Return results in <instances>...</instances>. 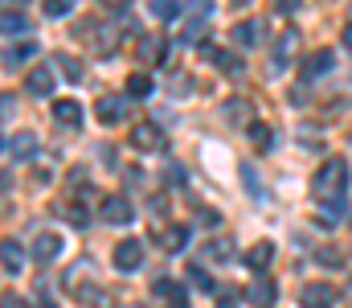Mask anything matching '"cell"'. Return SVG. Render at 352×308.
I'll return each mask as SVG.
<instances>
[{
    "label": "cell",
    "mask_w": 352,
    "mask_h": 308,
    "mask_svg": "<svg viewBox=\"0 0 352 308\" xmlns=\"http://www.w3.org/2000/svg\"><path fill=\"white\" fill-rule=\"evenodd\" d=\"M311 189H316V198L320 202H332V198H344L349 194V165L344 161H324L320 169H316V177H311Z\"/></svg>",
    "instance_id": "cell-1"
},
{
    "label": "cell",
    "mask_w": 352,
    "mask_h": 308,
    "mask_svg": "<svg viewBox=\"0 0 352 308\" xmlns=\"http://www.w3.org/2000/svg\"><path fill=\"white\" fill-rule=\"evenodd\" d=\"M115 267L119 271H140V263H144V243L140 238H123V243H115Z\"/></svg>",
    "instance_id": "cell-2"
},
{
    "label": "cell",
    "mask_w": 352,
    "mask_h": 308,
    "mask_svg": "<svg viewBox=\"0 0 352 308\" xmlns=\"http://www.w3.org/2000/svg\"><path fill=\"white\" fill-rule=\"evenodd\" d=\"M213 17V4H192L188 12H184V21H180V41L188 45V41H197V33L205 29V21Z\"/></svg>",
    "instance_id": "cell-3"
},
{
    "label": "cell",
    "mask_w": 352,
    "mask_h": 308,
    "mask_svg": "<svg viewBox=\"0 0 352 308\" xmlns=\"http://www.w3.org/2000/svg\"><path fill=\"white\" fill-rule=\"evenodd\" d=\"M98 218H102V222H111V226H127V222L135 218V209H131V202H127V198H102V205H98Z\"/></svg>",
    "instance_id": "cell-4"
},
{
    "label": "cell",
    "mask_w": 352,
    "mask_h": 308,
    "mask_svg": "<svg viewBox=\"0 0 352 308\" xmlns=\"http://www.w3.org/2000/svg\"><path fill=\"white\" fill-rule=\"evenodd\" d=\"M131 144H135L140 152H164V148H168V140H164L160 127H152V123H140V127L131 132Z\"/></svg>",
    "instance_id": "cell-5"
},
{
    "label": "cell",
    "mask_w": 352,
    "mask_h": 308,
    "mask_svg": "<svg viewBox=\"0 0 352 308\" xmlns=\"http://www.w3.org/2000/svg\"><path fill=\"white\" fill-rule=\"evenodd\" d=\"M4 152H8L12 161H33V156H37V136H33V132H16V136L4 140Z\"/></svg>",
    "instance_id": "cell-6"
},
{
    "label": "cell",
    "mask_w": 352,
    "mask_h": 308,
    "mask_svg": "<svg viewBox=\"0 0 352 308\" xmlns=\"http://www.w3.org/2000/svg\"><path fill=\"white\" fill-rule=\"evenodd\" d=\"M299 305L303 308H332L336 305V288L332 284H307L299 292Z\"/></svg>",
    "instance_id": "cell-7"
},
{
    "label": "cell",
    "mask_w": 352,
    "mask_h": 308,
    "mask_svg": "<svg viewBox=\"0 0 352 308\" xmlns=\"http://www.w3.org/2000/svg\"><path fill=\"white\" fill-rule=\"evenodd\" d=\"M332 66H336V54H332V50H316V54L303 62V70H299V74H303V83H311V79H324Z\"/></svg>",
    "instance_id": "cell-8"
},
{
    "label": "cell",
    "mask_w": 352,
    "mask_h": 308,
    "mask_svg": "<svg viewBox=\"0 0 352 308\" xmlns=\"http://www.w3.org/2000/svg\"><path fill=\"white\" fill-rule=\"evenodd\" d=\"M29 95H37V99H50L54 95V87H58V74L50 70V66H41V70H29Z\"/></svg>",
    "instance_id": "cell-9"
},
{
    "label": "cell",
    "mask_w": 352,
    "mask_h": 308,
    "mask_svg": "<svg viewBox=\"0 0 352 308\" xmlns=\"http://www.w3.org/2000/svg\"><path fill=\"white\" fill-rule=\"evenodd\" d=\"M58 255H62V234H37L33 259H37V263H50V259H58Z\"/></svg>",
    "instance_id": "cell-10"
},
{
    "label": "cell",
    "mask_w": 352,
    "mask_h": 308,
    "mask_svg": "<svg viewBox=\"0 0 352 308\" xmlns=\"http://www.w3.org/2000/svg\"><path fill=\"white\" fill-rule=\"evenodd\" d=\"M54 119H58V123H66V127H78V123H82V103L58 99V103H54Z\"/></svg>",
    "instance_id": "cell-11"
},
{
    "label": "cell",
    "mask_w": 352,
    "mask_h": 308,
    "mask_svg": "<svg viewBox=\"0 0 352 308\" xmlns=\"http://www.w3.org/2000/svg\"><path fill=\"white\" fill-rule=\"evenodd\" d=\"M274 296H278L274 280H266V276H258V280L250 284V300H254V308H270V305H274Z\"/></svg>",
    "instance_id": "cell-12"
},
{
    "label": "cell",
    "mask_w": 352,
    "mask_h": 308,
    "mask_svg": "<svg viewBox=\"0 0 352 308\" xmlns=\"http://www.w3.org/2000/svg\"><path fill=\"white\" fill-rule=\"evenodd\" d=\"M152 91H156V83H152V74H148V70L127 74V99H148Z\"/></svg>",
    "instance_id": "cell-13"
},
{
    "label": "cell",
    "mask_w": 352,
    "mask_h": 308,
    "mask_svg": "<svg viewBox=\"0 0 352 308\" xmlns=\"http://www.w3.org/2000/svg\"><path fill=\"white\" fill-rule=\"evenodd\" d=\"M270 259H274V243H254L246 251V267H254L258 276H263V267H270Z\"/></svg>",
    "instance_id": "cell-14"
},
{
    "label": "cell",
    "mask_w": 352,
    "mask_h": 308,
    "mask_svg": "<svg viewBox=\"0 0 352 308\" xmlns=\"http://www.w3.org/2000/svg\"><path fill=\"white\" fill-rule=\"evenodd\" d=\"M234 255V243L226 238V234H213L209 243H205V259H213V263H226Z\"/></svg>",
    "instance_id": "cell-15"
},
{
    "label": "cell",
    "mask_w": 352,
    "mask_h": 308,
    "mask_svg": "<svg viewBox=\"0 0 352 308\" xmlns=\"http://www.w3.org/2000/svg\"><path fill=\"white\" fill-rule=\"evenodd\" d=\"M37 54V41H21V45H8L4 50V66L12 70V66H21V62H29Z\"/></svg>",
    "instance_id": "cell-16"
},
{
    "label": "cell",
    "mask_w": 352,
    "mask_h": 308,
    "mask_svg": "<svg viewBox=\"0 0 352 308\" xmlns=\"http://www.w3.org/2000/svg\"><path fill=\"white\" fill-rule=\"evenodd\" d=\"M0 255H4V271H8V276H16V271H21V263H25V255H21V247H16V238H4V243H0Z\"/></svg>",
    "instance_id": "cell-17"
},
{
    "label": "cell",
    "mask_w": 352,
    "mask_h": 308,
    "mask_svg": "<svg viewBox=\"0 0 352 308\" xmlns=\"http://www.w3.org/2000/svg\"><path fill=\"white\" fill-rule=\"evenodd\" d=\"M0 25H4V37H16V33H25V29H29V21H25V12H21V8H4Z\"/></svg>",
    "instance_id": "cell-18"
},
{
    "label": "cell",
    "mask_w": 352,
    "mask_h": 308,
    "mask_svg": "<svg viewBox=\"0 0 352 308\" xmlns=\"http://www.w3.org/2000/svg\"><path fill=\"white\" fill-rule=\"evenodd\" d=\"M234 45H242V50L258 45V21H242V25H234Z\"/></svg>",
    "instance_id": "cell-19"
},
{
    "label": "cell",
    "mask_w": 352,
    "mask_h": 308,
    "mask_svg": "<svg viewBox=\"0 0 352 308\" xmlns=\"http://www.w3.org/2000/svg\"><path fill=\"white\" fill-rule=\"evenodd\" d=\"M127 115V99H102L98 103V119L102 123H119Z\"/></svg>",
    "instance_id": "cell-20"
},
{
    "label": "cell",
    "mask_w": 352,
    "mask_h": 308,
    "mask_svg": "<svg viewBox=\"0 0 352 308\" xmlns=\"http://www.w3.org/2000/svg\"><path fill=\"white\" fill-rule=\"evenodd\" d=\"M160 247H164V251H184V247H188V230H184V226L160 230Z\"/></svg>",
    "instance_id": "cell-21"
},
{
    "label": "cell",
    "mask_w": 352,
    "mask_h": 308,
    "mask_svg": "<svg viewBox=\"0 0 352 308\" xmlns=\"http://www.w3.org/2000/svg\"><path fill=\"white\" fill-rule=\"evenodd\" d=\"M152 12H156L160 21H176V17L184 21V12H188V8H184V4H176V0H156V4H152Z\"/></svg>",
    "instance_id": "cell-22"
},
{
    "label": "cell",
    "mask_w": 352,
    "mask_h": 308,
    "mask_svg": "<svg viewBox=\"0 0 352 308\" xmlns=\"http://www.w3.org/2000/svg\"><path fill=\"white\" fill-rule=\"evenodd\" d=\"M160 54H164V41H160V37H144V41H140V58H144V62H156Z\"/></svg>",
    "instance_id": "cell-23"
},
{
    "label": "cell",
    "mask_w": 352,
    "mask_h": 308,
    "mask_svg": "<svg viewBox=\"0 0 352 308\" xmlns=\"http://www.w3.org/2000/svg\"><path fill=\"white\" fill-rule=\"evenodd\" d=\"M62 209V218H70L74 226H87V205H74V202H62L58 205Z\"/></svg>",
    "instance_id": "cell-24"
},
{
    "label": "cell",
    "mask_w": 352,
    "mask_h": 308,
    "mask_svg": "<svg viewBox=\"0 0 352 308\" xmlns=\"http://www.w3.org/2000/svg\"><path fill=\"white\" fill-rule=\"evenodd\" d=\"M250 140H254V148H270V127H266V123H258V119H254V123H250Z\"/></svg>",
    "instance_id": "cell-25"
},
{
    "label": "cell",
    "mask_w": 352,
    "mask_h": 308,
    "mask_svg": "<svg viewBox=\"0 0 352 308\" xmlns=\"http://www.w3.org/2000/svg\"><path fill=\"white\" fill-rule=\"evenodd\" d=\"M58 66L66 70V79H70V83H78V79H82V66H78V58H70V54H62V58H58Z\"/></svg>",
    "instance_id": "cell-26"
},
{
    "label": "cell",
    "mask_w": 352,
    "mask_h": 308,
    "mask_svg": "<svg viewBox=\"0 0 352 308\" xmlns=\"http://www.w3.org/2000/svg\"><path fill=\"white\" fill-rule=\"evenodd\" d=\"M82 296H87V300H90L94 308H111V296H107V292H102L98 284H90L87 292H82Z\"/></svg>",
    "instance_id": "cell-27"
},
{
    "label": "cell",
    "mask_w": 352,
    "mask_h": 308,
    "mask_svg": "<svg viewBox=\"0 0 352 308\" xmlns=\"http://www.w3.org/2000/svg\"><path fill=\"white\" fill-rule=\"evenodd\" d=\"M340 214H344V198H332V202H324V218H328V222H336Z\"/></svg>",
    "instance_id": "cell-28"
},
{
    "label": "cell",
    "mask_w": 352,
    "mask_h": 308,
    "mask_svg": "<svg viewBox=\"0 0 352 308\" xmlns=\"http://www.w3.org/2000/svg\"><path fill=\"white\" fill-rule=\"evenodd\" d=\"M70 12V0H50L45 4V17H66Z\"/></svg>",
    "instance_id": "cell-29"
},
{
    "label": "cell",
    "mask_w": 352,
    "mask_h": 308,
    "mask_svg": "<svg viewBox=\"0 0 352 308\" xmlns=\"http://www.w3.org/2000/svg\"><path fill=\"white\" fill-rule=\"evenodd\" d=\"M192 284H201V288H205V292H213V280H209V276H205V271H201V267H192Z\"/></svg>",
    "instance_id": "cell-30"
},
{
    "label": "cell",
    "mask_w": 352,
    "mask_h": 308,
    "mask_svg": "<svg viewBox=\"0 0 352 308\" xmlns=\"http://www.w3.org/2000/svg\"><path fill=\"white\" fill-rule=\"evenodd\" d=\"M201 222H205V226H217L221 218H217V209H201Z\"/></svg>",
    "instance_id": "cell-31"
},
{
    "label": "cell",
    "mask_w": 352,
    "mask_h": 308,
    "mask_svg": "<svg viewBox=\"0 0 352 308\" xmlns=\"http://www.w3.org/2000/svg\"><path fill=\"white\" fill-rule=\"evenodd\" d=\"M4 308H29V305H25L21 296H12V292H8V296H4Z\"/></svg>",
    "instance_id": "cell-32"
},
{
    "label": "cell",
    "mask_w": 352,
    "mask_h": 308,
    "mask_svg": "<svg viewBox=\"0 0 352 308\" xmlns=\"http://www.w3.org/2000/svg\"><path fill=\"white\" fill-rule=\"evenodd\" d=\"M344 45L352 50V25H344Z\"/></svg>",
    "instance_id": "cell-33"
},
{
    "label": "cell",
    "mask_w": 352,
    "mask_h": 308,
    "mask_svg": "<svg viewBox=\"0 0 352 308\" xmlns=\"http://www.w3.org/2000/svg\"><path fill=\"white\" fill-rule=\"evenodd\" d=\"M41 308H58V305H50V300H45V305H41Z\"/></svg>",
    "instance_id": "cell-34"
}]
</instances>
